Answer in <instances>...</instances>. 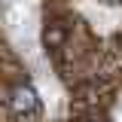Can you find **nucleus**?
Instances as JSON below:
<instances>
[{"instance_id":"obj_1","label":"nucleus","mask_w":122,"mask_h":122,"mask_svg":"<svg viewBox=\"0 0 122 122\" xmlns=\"http://www.w3.org/2000/svg\"><path fill=\"white\" fill-rule=\"evenodd\" d=\"M9 107H12V113H18V116H34V113L40 110V101H37L34 89L18 86V89L12 92V98H9Z\"/></svg>"}]
</instances>
